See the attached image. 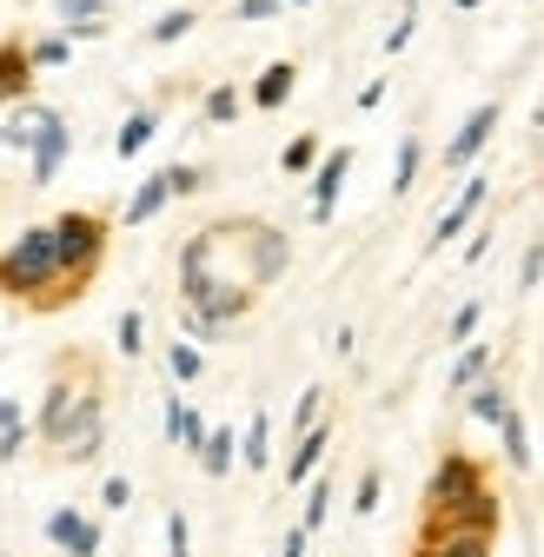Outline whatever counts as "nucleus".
I'll list each match as a JSON object with an SVG mask.
<instances>
[{
	"instance_id": "2",
	"label": "nucleus",
	"mask_w": 544,
	"mask_h": 557,
	"mask_svg": "<svg viewBox=\"0 0 544 557\" xmlns=\"http://www.w3.org/2000/svg\"><path fill=\"white\" fill-rule=\"evenodd\" d=\"M53 286H60V239H53V226H34V233H21L8 252H0V293H14V299L47 312Z\"/></svg>"
},
{
	"instance_id": "32",
	"label": "nucleus",
	"mask_w": 544,
	"mask_h": 557,
	"mask_svg": "<svg viewBox=\"0 0 544 557\" xmlns=\"http://www.w3.org/2000/svg\"><path fill=\"white\" fill-rule=\"evenodd\" d=\"M66 53H74V34H53V40H40V47H34V66H60Z\"/></svg>"
},
{
	"instance_id": "24",
	"label": "nucleus",
	"mask_w": 544,
	"mask_h": 557,
	"mask_svg": "<svg viewBox=\"0 0 544 557\" xmlns=\"http://www.w3.org/2000/svg\"><path fill=\"white\" fill-rule=\"evenodd\" d=\"M140 352H147V319L120 312V359H140Z\"/></svg>"
},
{
	"instance_id": "15",
	"label": "nucleus",
	"mask_w": 544,
	"mask_h": 557,
	"mask_svg": "<svg viewBox=\"0 0 544 557\" xmlns=\"http://www.w3.org/2000/svg\"><path fill=\"white\" fill-rule=\"evenodd\" d=\"M325 445H332V432H325V425H312V432H299V445H293V458H286V484H306V478L319 471V458H325Z\"/></svg>"
},
{
	"instance_id": "38",
	"label": "nucleus",
	"mask_w": 544,
	"mask_h": 557,
	"mask_svg": "<svg viewBox=\"0 0 544 557\" xmlns=\"http://www.w3.org/2000/svg\"><path fill=\"white\" fill-rule=\"evenodd\" d=\"M21 445H27V425H8V432H0V465L21 458Z\"/></svg>"
},
{
	"instance_id": "41",
	"label": "nucleus",
	"mask_w": 544,
	"mask_h": 557,
	"mask_svg": "<svg viewBox=\"0 0 544 557\" xmlns=\"http://www.w3.org/2000/svg\"><path fill=\"white\" fill-rule=\"evenodd\" d=\"M8 425H21V398H0V432Z\"/></svg>"
},
{
	"instance_id": "22",
	"label": "nucleus",
	"mask_w": 544,
	"mask_h": 557,
	"mask_svg": "<svg viewBox=\"0 0 544 557\" xmlns=\"http://www.w3.org/2000/svg\"><path fill=\"white\" fill-rule=\"evenodd\" d=\"M419 166H425V147H419V139H398V166H392V193H412Z\"/></svg>"
},
{
	"instance_id": "40",
	"label": "nucleus",
	"mask_w": 544,
	"mask_h": 557,
	"mask_svg": "<svg viewBox=\"0 0 544 557\" xmlns=\"http://www.w3.org/2000/svg\"><path fill=\"white\" fill-rule=\"evenodd\" d=\"M492 252V233H471V246H465V265H479Z\"/></svg>"
},
{
	"instance_id": "6",
	"label": "nucleus",
	"mask_w": 544,
	"mask_h": 557,
	"mask_svg": "<svg viewBox=\"0 0 544 557\" xmlns=\"http://www.w3.org/2000/svg\"><path fill=\"white\" fill-rule=\"evenodd\" d=\"M66 120L60 113H47V107H34V186H47L53 173H60V160H66Z\"/></svg>"
},
{
	"instance_id": "12",
	"label": "nucleus",
	"mask_w": 544,
	"mask_h": 557,
	"mask_svg": "<svg viewBox=\"0 0 544 557\" xmlns=\"http://www.w3.org/2000/svg\"><path fill=\"white\" fill-rule=\"evenodd\" d=\"M166 199H180V186H173V173H153V180H147L140 193H133V199H126V226H147V220L160 213V206H166Z\"/></svg>"
},
{
	"instance_id": "42",
	"label": "nucleus",
	"mask_w": 544,
	"mask_h": 557,
	"mask_svg": "<svg viewBox=\"0 0 544 557\" xmlns=\"http://www.w3.org/2000/svg\"><path fill=\"white\" fill-rule=\"evenodd\" d=\"M452 8H458V14H471V8H479V0H452Z\"/></svg>"
},
{
	"instance_id": "11",
	"label": "nucleus",
	"mask_w": 544,
	"mask_h": 557,
	"mask_svg": "<svg viewBox=\"0 0 544 557\" xmlns=\"http://www.w3.org/2000/svg\"><path fill=\"white\" fill-rule=\"evenodd\" d=\"M293 87H299V66H293V60H272L265 74L252 81V107H286Z\"/></svg>"
},
{
	"instance_id": "3",
	"label": "nucleus",
	"mask_w": 544,
	"mask_h": 557,
	"mask_svg": "<svg viewBox=\"0 0 544 557\" xmlns=\"http://www.w3.org/2000/svg\"><path fill=\"white\" fill-rule=\"evenodd\" d=\"M53 239H60V286H53V299H47V312L53 306H66L87 278L100 272V252H107V220H94V213H60L53 220Z\"/></svg>"
},
{
	"instance_id": "10",
	"label": "nucleus",
	"mask_w": 544,
	"mask_h": 557,
	"mask_svg": "<svg viewBox=\"0 0 544 557\" xmlns=\"http://www.w3.org/2000/svg\"><path fill=\"white\" fill-rule=\"evenodd\" d=\"M492 537H498V531H471V524H432V531H425V544H432L438 557H492Z\"/></svg>"
},
{
	"instance_id": "13",
	"label": "nucleus",
	"mask_w": 544,
	"mask_h": 557,
	"mask_svg": "<svg viewBox=\"0 0 544 557\" xmlns=\"http://www.w3.org/2000/svg\"><path fill=\"white\" fill-rule=\"evenodd\" d=\"M471 418H479V425H505L511 418V385L505 379H479L471 385Z\"/></svg>"
},
{
	"instance_id": "30",
	"label": "nucleus",
	"mask_w": 544,
	"mask_h": 557,
	"mask_svg": "<svg viewBox=\"0 0 544 557\" xmlns=\"http://www.w3.org/2000/svg\"><path fill=\"white\" fill-rule=\"evenodd\" d=\"M379 492H385V478H379V471H366V478H359V492H353V511H359V518H372V511H379Z\"/></svg>"
},
{
	"instance_id": "23",
	"label": "nucleus",
	"mask_w": 544,
	"mask_h": 557,
	"mask_svg": "<svg viewBox=\"0 0 544 557\" xmlns=\"http://www.w3.org/2000/svg\"><path fill=\"white\" fill-rule=\"evenodd\" d=\"M186 34H193V8H173V14H160V21H153V34H147V40L173 47V40H186Z\"/></svg>"
},
{
	"instance_id": "16",
	"label": "nucleus",
	"mask_w": 544,
	"mask_h": 557,
	"mask_svg": "<svg viewBox=\"0 0 544 557\" xmlns=\"http://www.w3.org/2000/svg\"><path fill=\"white\" fill-rule=\"evenodd\" d=\"M153 126H160V113H153V107L126 113V126H120V139H113V153H120V160H140V153L153 147Z\"/></svg>"
},
{
	"instance_id": "25",
	"label": "nucleus",
	"mask_w": 544,
	"mask_h": 557,
	"mask_svg": "<svg viewBox=\"0 0 544 557\" xmlns=\"http://www.w3.org/2000/svg\"><path fill=\"white\" fill-rule=\"evenodd\" d=\"M280 166H286V173H312V166H319V139H312V133H299L293 147L280 153Z\"/></svg>"
},
{
	"instance_id": "28",
	"label": "nucleus",
	"mask_w": 544,
	"mask_h": 557,
	"mask_svg": "<svg viewBox=\"0 0 544 557\" xmlns=\"http://www.w3.org/2000/svg\"><path fill=\"white\" fill-rule=\"evenodd\" d=\"M479 319H485V306L465 299V306L452 312V345H471V338H479Z\"/></svg>"
},
{
	"instance_id": "7",
	"label": "nucleus",
	"mask_w": 544,
	"mask_h": 557,
	"mask_svg": "<svg viewBox=\"0 0 544 557\" xmlns=\"http://www.w3.org/2000/svg\"><path fill=\"white\" fill-rule=\"evenodd\" d=\"M47 537H53L66 557H100V524H94L87 511H74V505L47 511Z\"/></svg>"
},
{
	"instance_id": "27",
	"label": "nucleus",
	"mask_w": 544,
	"mask_h": 557,
	"mask_svg": "<svg viewBox=\"0 0 544 557\" xmlns=\"http://www.w3.org/2000/svg\"><path fill=\"white\" fill-rule=\"evenodd\" d=\"M537 278H544V239H531V246H524V265H518V299H531V293H537Z\"/></svg>"
},
{
	"instance_id": "26",
	"label": "nucleus",
	"mask_w": 544,
	"mask_h": 557,
	"mask_svg": "<svg viewBox=\"0 0 544 557\" xmlns=\"http://www.w3.org/2000/svg\"><path fill=\"white\" fill-rule=\"evenodd\" d=\"M325 518H332V484H325V478H312V492H306V518H299V524H306V531H319Z\"/></svg>"
},
{
	"instance_id": "36",
	"label": "nucleus",
	"mask_w": 544,
	"mask_h": 557,
	"mask_svg": "<svg viewBox=\"0 0 544 557\" xmlns=\"http://www.w3.org/2000/svg\"><path fill=\"white\" fill-rule=\"evenodd\" d=\"M60 14H66V21H100L107 0H60Z\"/></svg>"
},
{
	"instance_id": "9",
	"label": "nucleus",
	"mask_w": 544,
	"mask_h": 557,
	"mask_svg": "<svg viewBox=\"0 0 544 557\" xmlns=\"http://www.w3.org/2000/svg\"><path fill=\"white\" fill-rule=\"evenodd\" d=\"M346 173H353V153H346V147L325 153V160L312 166V220H319V226L332 220V206H338V186H346Z\"/></svg>"
},
{
	"instance_id": "19",
	"label": "nucleus",
	"mask_w": 544,
	"mask_h": 557,
	"mask_svg": "<svg viewBox=\"0 0 544 557\" xmlns=\"http://www.w3.org/2000/svg\"><path fill=\"white\" fill-rule=\"evenodd\" d=\"M239 465V445H233V432H207V445H199V471L207 478H226Z\"/></svg>"
},
{
	"instance_id": "29",
	"label": "nucleus",
	"mask_w": 544,
	"mask_h": 557,
	"mask_svg": "<svg viewBox=\"0 0 544 557\" xmlns=\"http://www.w3.org/2000/svg\"><path fill=\"white\" fill-rule=\"evenodd\" d=\"M319 405H325V392H319V385H306V392H299V405H293V432H312V425H319Z\"/></svg>"
},
{
	"instance_id": "8",
	"label": "nucleus",
	"mask_w": 544,
	"mask_h": 557,
	"mask_svg": "<svg viewBox=\"0 0 544 557\" xmlns=\"http://www.w3.org/2000/svg\"><path fill=\"white\" fill-rule=\"evenodd\" d=\"M492 133H498V100H485V107H471V113H465L458 139L445 147V166H452V173H458V166H471V160L485 153V139H492Z\"/></svg>"
},
{
	"instance_id": "37",
	"label": "nucleus",
	"mask_w": 544,
	"mask_h": 557,
	"mask_svg": "<svg viewBox=\"0 0 544 557\" xmlns=\"http://www.w3.org/2000/svg\"><path fill=\"white\" fill-rule=\"evenodd\" d=\"M280 8H286V0H239V21H272Z\"/></svg>"
},
{
	"instance_id": "45",
	"label": "nucleus",
	"mask_w": 544,
	"mask_h": 557,
	"mask_svg": "<svg viewBox=\"0 0 544 557\" xmlns=\"http://www.w3.org/2000/svg\"><path fill=\"white\" fill-rule=\"evenodd\" d=\"M537 465H544V451H537Z\"/></svg>"
},
{
	"instance_id": "35",
	"label": "nucleus",
	"mask_w": 544,
	"mask_h": 557,
	"mask_svg": "<svg viewBox=\"0 0 544 557\" xmlns=\"http://www.w3.org/2000/svg\"><path fill=\"white\" fill-rule=\"evenodd\" d=\"M100 505H107V511H126V505H133V484H126V478H107V484H100Z\"/></svg>"
},
{
	"instance_id": "21",
	"label": "nucleus",
	"mask_w": 544,
	"mask_h": 557,
	"mask_svg": "<svg viewBox=\"0 0 544 557\" xmlns=\"http://www.w3.org/2000/svg\"><path fill=\"white\" fill-rule=\"evenodd\" d=\"M166 366H173V379H180V385H193L199 372H207V352H199L193 338H173V352H166Z\"/></svg>"
},
{
	"instance_id": "43",
	"label": "nucleus",
	"mask_w": 544,
	"mask_h": 557,
	"mask_svg": "<svg viewBox=\"0 0 544 557\" xmlns=\"http://www.w3.org/2000/svg\"><path fill=\"white\" fill-rule=\"evenodd\" d=\"M419 557H438V550H432V544H425V550H419Z\"/></svg>"
},
{
	"instance_id": "20",
	"label": "nucleus",
	"mask_w": 544,
	"mask_h": 557,
	"mask_svg": "<svg viewBox=\"0 0 544 557\" xmlns=\"http://www.w3.org/2000/svg\"><path fill=\"white\" fill-rule=\"evenodd\" d=\"M505 458H511V471H531L537 465V451H531V432H524V418H518V405H511V418H505Z\"/></svg>"
},
{
	"instance_id": "39",
	"label": "nucleus",
	"mask_w": 544,
	"mask_h": 557,
	"mask_svg": "<svg viewBox=\"0 0 544 557\" xmlns=\"http://www.w3.org/2000/svg\"><path fill=\"white\" fill-rule=\"evenodd\" d=\"M306 537H312V531H306V524H293V531H286V544H280V557H306Z\"/></svg>"
},
{
	"instance_id": "14",
	"label": "nucleus",
	"mask_w": 544,
	"mask_h": 557,
	"mask_svg": "<svg viewBox=\"0 0 544 557\" xmlns=\"http://www.w3.org/2000/svg\"><path fill=\"white\" fill-rule=\"evenodd\" d=\"M492 352L498 345H485V338H471V345H458V359H452V392H471L485 372H492Z\"/></svg>"
},
{
	"instance_id": "44",
	"label": "nucleus",
	"mask_w": 544,
	"mask_h": 557,
	"mask_svg": "<svg viewBox=\"0 0 544 557\" xmlns=\"http://www.w3.org/2000/svg\"><path fill=\"white\" fill-rule=\"evenodd\" d=\"M293 8H312V0H293Z\"/></svg>"
},
{
	"instance_id": "33",
	"label": "nucleus",
	"mask_w": 544,
	"mask_h": 557,
	"mask_svg": "<svg viewBox=\"0 0 544 557\" xmlns=\"http://www.w3.org/2000/svg\"><path fill=\"white\" fill-rule=\"evenodd\" d=\"M166 557H193V537H186V511L166 518Z\"/></svg>"
},
{
	"instance_id": "4",
	"label": "nucleus",
	"mask_w": 544,
	"mask_h": 557,
	"mask_svg": "<svg viewBox=\"0 0 544 557\" xmlns=\"http://www.w3.org/2000/svg\"><path fill=\"white\" fill-rule=\"evenodd\" d=\"M479 492H485L479 465H471L465 451H452V458L432 471V484H425V505H432V518H445V511H458L465 498H479Z\"/></svg>"
},
{
	"instance_id": "34",
	"label": "nucleus",
	"mask_w": 544,
	"mask_h": 557,
	"mask_svg": "<svg viewBox=\"0 0 544 557\" xmlns=\"http://www.w3.org/2000/svg\"><path fill=\"white\" fill-rule=\"evenodd\" d=\"M233 113H239V94L233 87H213L207 94V120H233Z\"/></svg>"
},
{
	"instance_id": "18",
	"label": "nucleus",
	"mask_w": 544,
	"mask_h": 557,
	"mask_svg": "<svg viewBox=\"0 0 544 557\" xmlns=\"http://www.w3.org/2000/svg\"><path fill=\"white\" fill-rule=\"evenodd\" d=\"M27 74H34V53L21 40H8V47H0V100H14L27 87Z\"/></svg>"
},
{
	"instance_id": "1",
	"label": "nucleus",
	"mask_w": 544,
	"mask_h": 557,
	"mask_svg": "<svg viewBox=\"0 0 544 557\" xmlns=\"http://www.w3.org/2000/svg\"><path fill=\"white\" fill-rule=\"evenodd\" d=\"M60 458H74V465H87L94 451H100V432H107V418H100V398L94 392H74V385H53L47 392V405H40V425H34Z\"/></svg>"
},
{
	"instance_id": "5",
	"label": "nucleus",
	"mask_w": 544,
	"mask_h": 557,
	"mask_svg": "<svg viewBox=\"0 0 544 557\" xmlns=\"http://www.w3.org/2000/svg\"><path fill=\"white\" fill-rule=\"evenodd\" d=\"M485 199H492V180H485V173H471V180L458 186V199L445 206V220L432 226V246H452L458 233H471V220L485 213Z\"/></svg>"
},
{
	"instance_id": "31",
	"label": "nucleus",
	"mask_w": 544,
	"mask_h": 557,
	"mask_svg": "<svg viewBox=\"0 0 544 557\" xmlns=\"http://www.w3.org/2000/svg\"><path fill=\"white\" fill-rule=\"evenodd\" d=\"M412 27H419V0H405V14H398V27L385 34V53H405V40H412Z\"/></svg>"
},
{
	"instance_id": "17",
	"label": "nucleus",
	"mask_w": 544,
	"mask_h": 557,
	"mask_svg": "<svg viewBox=\"0 0 544 557\" xmlns=\"http://www.w3.org/2000/svg\"><path fill=\"white\" fill-rule=\"evenodd\" d=\"M239 465H246V471H265V465H272V418H265V411H252V425H246V438H239Z\"/></svg>"
}]
</instances>
